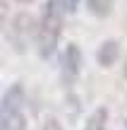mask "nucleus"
<instances>
[{"label": "nucleus", "mask_w": 127, "mask_h": 130, "mask_svg": "<svg viewBox=\"0 0 127 130\" xmlns=\"http://www.w3.org/2000/svg\"><path fill=\"white\" fill-rule=\"evenodd\" d=\"M0 130H27L24 118V89L22 84H12L0 104Z\"/></svg>", "instance_id": "obj_2"}, {"label": "nucleus", "mask_w": 127, "mask_h": 130, "mask_svg": "<svg viewBox=\"0 0 127 130\" xmlns=\"http://www.w3.org/2000/svg\"><path fill=\"white\" fill-rule=\"evenodd\" d=\"M10 41H12V46L17 48V51H24V48L29 46V41L31 39H36V24H34V17L31 14H17L14 17V22L10 24V31H7Z\"/></svg>", "instance_id": "obj_3"}, {"label": "nucleus", "mask_w": 127, "mask_h": 130, "mask_svg": "<svg viewBox=\"0 0 127 130\" xmlns=\"http://www.w3.org/2000/svg\"><path fill=\"white\" fill-rule=\"evenodd\" d=\"M5 14H7V0H0V29L5 24Z\"/></svg>", "instance_id": "obj_9"}, {"label": "nucleus", "mask_w": 127, "mask_h": 130, "mask_svg": "<svg viewBox=\"0 0 127 130\" xmlns=\"http://www.w3.org/2000/svg\"><path fill=\"white\" fill-rule=\"evenodd\" d=\"M118 53H120V48H118V43L115 41H106L103 46L98 48V53H96V58H98V63L103 65V68H110L115 60H118Z\"/></svg>", "instance_id": "obj_5"}, {"label": "nucleus", "mask_w": 127, "mask_h": 130, "mask_svg": "<svg viewBox=\"0 0 127 130\" xmlns=\"http://www.w3.org/2000/svg\"><path fill=\"white\" fill-rule=\"evenodd\" d=\"M62 17H65V10H62L60 0H48L43 5L41 22L36 27V46L43 58H50L53 51L58 48V41L62 34Z\"/></svg>", "instance_id": "obj_1"}, {"label": "nucleus", "mask_w": 127, "mask_h": 130, "mask_svg": "<svg viewBox=\"0 0 127 130\" xmlns=\"http://www.w3.org/2000/svg\"><path fill=\"white\" fill-rule=\"evenodd\" d=\"M22 3H29V0H22Z\"/></svg>", "instance_id": "obj_11"}, {"label": "nucleus", "mask_w": 127, "mask_h": 130, "mask_svg": "<svg viewBox=\"0 0 127 130\" xmlns=\"http://www.w3.org/2000/svg\"><path fill=\"white\" fill-rule=\"evenodd\" d=\"M41 130H62V125L55 121V118H48V121L43 123V128H41Z\"/></svg>", "instance_id": "obj_8"}, {"label": "nucleus", "mask_w": 127, "mask_h": 130, "mask_svg": "<svg viewBox=\"0 0 127 130\" xmlns=\"http://www.w3.org/2000/svg\"><path fill=\"white\" fill-rule=\"evenodd\" d=\"M86 7L96 17H108L113 12V0H86Z\"/></svg>", "instance_id": "obj_7"}, {"label": "nucleus", "mask_w": 127, "mask_h": 130, "mask_svg": "<svg viewBox=\"0 0 127 130\" xmlns=\"http://www.w3.org/2000/svg\"><path fill=\"white\" fill-rule=\"evenodd\" d=\"M79 68H82V53L74 43H70L62 53V77L67 82H74V77L79 75Z\"/></svg>", "instance_id": "obj_4"}, {"label": "nucleus", "mask_w": 127, "mask_h": 130, "mask_svg": "<svg viewBox=\"0 0 127 130\" xmlns=\"http://www.w3.org/2000/svg\"><path fill=\"white\" fill-rule=\"evenodd\" d=\"M125 75H127V65H125Z\"/></svg>", "instance_id": "obj_10"}, {"label": "nucleus", "mask_w": 127, "mask_h": 130, "mask_svg": "<svg viewBox=\"0 0 127 130\" xmlns=\"http://www.w3.org/2000/svg\"><path fill=\"white\" fill-rule=\"evenodd\" d=\"M106 125H108V108L101 106V108H96V111L86 118L84 130H106Z\"/></svg>", "instance_id": "obj_6"}]
</instances>
